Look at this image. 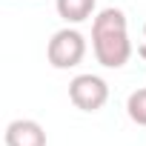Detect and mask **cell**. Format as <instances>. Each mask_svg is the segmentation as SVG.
I'll return each mask as SVG.
<instances>
[{"label":"cell","mask_w":146,"mask_h":146,"mask_svg":"<svg viewBox=\"0 0 146 146\" xmlns=\"http://www.w3.org/2000/svg\"><path fill=\"white\" fill-rule=\"evenodd\" d=\"M6 146H46V132L37 120H12L6 126Z\"/></svg>","instance_id":"277c9868"},{"label":"cell","mask_w":146,"mask_h":146,"mask_svg":"<svg viewBox=\"0 0 146 146\" xmlns=\"http://www.w3.org/2000/svg\"><path fill=\"white\" fill-rule=\"evenodd\" d=\"M54 9L66 23H83L95 15V0H54Z\"/></svg>","instance_id":"5b68a950"},{"label":"cell","mask_w":146,"mask_h":146,"mask_svg":"<svg viewBox=\"0 0 146 146\" xmlns=\"http://www.w3.org/2000/svg\"><path fill=\"white\" fill-rule=\"evenodd\" d=\"M137 54L146 60V23H143V37H140V43H137Z\"/></svg>","instance_id":"52a82bcc"},{"label":"cell","mask_w":146,"mask_h":146,"mask_svg":"<svg viewBox=\"0 0 146 146\" xmlns=\"http://www.w3.org/2000/svg\"><path fill=\"white\" fill-rule=\"evenodd\" d=\"M126 115H129L132 123L146 126V89H137V92L129 95V100H126Z\"/></svg>","instance_id":"8992f818"},{"label":"cell","mask_w":146,"mask_h":146,"mask_svg":"<svg viewBox=\"0 0 146 146\" xmlns=\"http://www.w3.org/2000/svg\"><path fill=\"white\" fill-rule=\"evenodd\" d=\"M92 49L100 66L120 69L132 57V40H129V23L120 9H103L92 20Z\"/></svg>","instance_id":"6da1fadb"},{"label":"cell","mask_w":146,"mask_h":146,"mask_svg":"<svg viewBox=\"0 0 146 146\" xmlns=\"http://www.w3.org/2000/svg\"><path fill=\"white\" fill-rule=\"evenodd\" d=\"M46 57L54 69H75L83 57H86V37L78 29H60L52 35L49 46H46Z\"/></svg>","instance_id":"7a4b0ae2"},{"label":"cell","mask_w":146,"mask_h":146,"mask_svg":"<svg viewBox=\"0 0 146 146\" xmlns=\"http://www.w3.org/2000/svg\"><path fill=\"white\" fill-rule=\"evenodd\" d=\"M69 100L80 112H98L109 100V86L98 75H78L69 83Z\"/></svg>","instance_id":"3957f363"}]
</instances>
